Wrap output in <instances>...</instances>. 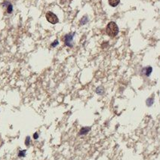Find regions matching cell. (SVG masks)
<instances>
[{
  "mask_svg": "<svg viewBox=\"0 0 160 160\" xmlns=\"http://www.w3.org/2000/svg\"><path fill=\"white\" fill-rule=\"evenodd\" d=\"M58 44H59L58 40V39H55V40L51 44V48H55L57 45H58Z\"/></svg>",
  "mask_w": 160,
  "mask_h": 160,
  "instance_id": "4fadbf2b",
  "label": "cell"
},
{
  "mask_svg": "<svg viewBox=\"0 0 160 160\" xmlns=\"http://www.w3.org/2000/svg\"><path fill=\"white\" fill-rule=\"evenodd\" d=\"M106 32L110 37H116L119 33V27L114 21H110L108 23L106 27Z\"/></svg>",
  "mask_w": 160,
  "mask_h": 160,
  "instance_id": "6da1fadb",
  "label": "cell"
},
{
  "mask_svg": "<svg viewBox=\"0 0 160 160\" xmlns=\"http://www.w3.org/2000/svg\"><path fill=\"white\" fill-rule=\"evenodd\" d=\"M96 93L99 95H103L104 94V89L103 87H97L96 88Z\"/></svg>",
  "mask_w": 160,
  "mask_h": 160,
  "instance_id": "30bf717a",
  "label": "cell"
},
{
  "mask_svg": "<svg viewBox=\"0 0 160 160\" xmlns=\"http://www.w3.org/2000/svg\"><path fill=\"white\" fill-rule=\"evenodd\" d=\"M33 138H34L35 140H37V139L39 138V133H38V132H35V133L33 134Z\"/></svg>",
  "mask_w": 160,
  "mask_h": 160,
  "instance_id": "5bb4252c",
  "label": "cell"
},
{
  "mask_svg": "<svg viewBox=\"0 0 160 160\" xmlns=\"http://www.w3.org/2000/svg\"><path fill=\"white\" fill-rule=\"evenodd\" d=\"M91 131V127H82V128L80 129L79 132V136H83V135H85L87 134L89 131Z\"/></svg>",
  "mask_w": 160,
  "mask_h": 160,
  "instance_id": "8992f818",
  "label": "cell"
},
{
  "mask_svg": "<svg viewBox=\"0 0 160 160\" xmlns=\"http://www.w3.org/2000/svg\"><path fill=\"white\" fill-rule=\"evenodd\" d=\"M88 22V15H84L82 17V19L80 20V25H85V24H86Z\"/></svg>",
  "mask_w": 160,
  "mask_h": 160,
  "instance_id": "ba28073f",
  "label": "cell"
},
{
  "mask_svg": "<svg viewBox=\"0 0 160 160\" xmlns=\"http://www.w3.org/2000/svg\"><path fill=\"white\" fill-rule=\"evenodd\" d=\"M108 3L111 7H116L120 3V0H108Z\"/></svg>",
  "mask_w": 160,
  "mask_h": 160,
  "instance_id": "52a82bcc",
  "label": "cell"
},
{
  "mask_svg": "<svg viewBox=\"0 0 160 160\" xmlns=\"http://www.w3.org/2000/svg\"><path fill=\"white\" fill-rule=\"evenodd\" d=\"M45 17L48 22H49L51 24H57L59 22L58 16L52 11H48L45 14Z\"/></svg>",
  "mask_w": 160,
  "mask_h": 160,
  "instance_id": "3957f363",
  "label": "cell"
},
{
  "mask_svg": "<svg viewBox=\"0 0 160 160\" xmlns=\"http://www.w3.org/2000/svg\"><path fill=\"white\" fill-rule=\"evenodd\" d=\"M30 142H31V139L30 136H27L26 139H25V145L27 147H30Z\"/></svg>",
  "mask_w": 160,
  "mask_h": 160,
  "instance_id": "7c38bea8",
  "label": "cell"
},
{
  "mask_svg": "<svg viewBox=\"0 0 160 160\" xmlns=\"http://www.w3.org/2000/svg\"><path fill=\"white\" fill-rule=\"evenodd\" d=\"M153 72V67L152 66H147L143 68L142 69V73L146 76V77H149L151 73Z\"/></svg>",
  "mask_w": 160,
  "mask_h": 160,
  "instance_id": "5b68a950",
  "label": "cell"
},
{
  "mask_svg": "<svg viewBox=\"0 0 160 160\" xmlns=\"http://www.w3.org/2000/svg\"><path fill=\"white\" fill-rule=\"evenodd\" d=\"M2 5L3 7H6V11L8 14H11L13 12V5L9 1H4Z\"/></svg>",
  "mask_w": 160,
  "mask_h": 160,
  "instance_id": "277c9868",
  "label": "cell"
},
{
  "mask_svg": "<svg viewBox=\"0 0 160 160\" xmlns=\"http://www.w3.org/2000/svg\"><path fill=\"white\" fill-rule=\"evenodd\" d=\"M26 153H27V150H20L18 153V157L19 158H23L26 156Z\"/></svg>",
  "mask_w": 160,
  "mask_h": 160,
  "instance_id": "8fae6325",
  "label": "cell"
},
{
  "mask_svg": "<svg viewBox=\"0 0 160 160\" xmlns=\"http://www.w3.org/2000/svg\"><path fill=\"white\" fill-rule=\"evenodd\" d=\"M153 103H154V97H149L147 99L146 104L147 106H151Z\"/></svg>",
  "mask_w": 160,
  "mask_h": 160,
  "instance_id": "9c48e42d",
  "label": "cell"
},
{
  "mask_svg": "<svg viewBox=\"0 0 160 160\" xmlns=\"http://www.w3.org/2000/svg\"><path fill=\"white\" fill-rule=\"evenodd\" d=\"M75 35H76L75 32H69V33H67L64 35V41L66 46H67L69 48H73V38H74Z\"/></svg>",
  "mask_w": 160,
  "mask_h": 160,
  "instance_id": "7a4b0ae2",
  "label": "cell"
}]
</instances>
